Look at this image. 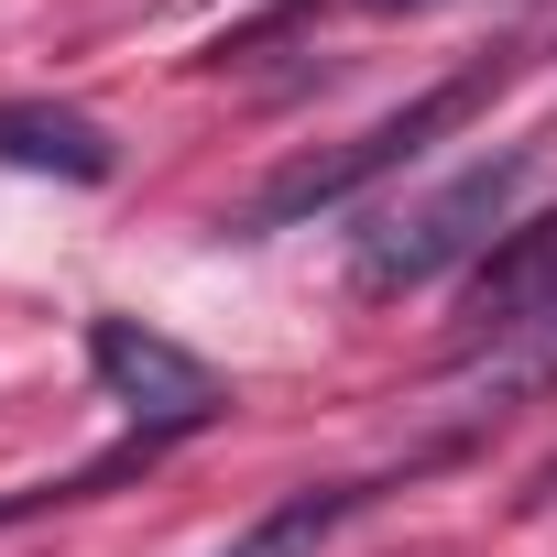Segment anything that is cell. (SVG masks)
Instances as JSON below:
<instances>
[{"label":"cell","mask_w":557,"mask_h":557,"mask_svg":"<svg viewBox=\"0 0 557 557\" xmlns=\"http://www.w3.org/2000/svg\"><path fill=\"white\" fill-rule=\"evenodd\" d=\"M524 175H535V153H524V143H513V153H481V164H459L448 186H426L416 208H394L383 230H361V251H350V285H361V296H416V285H437V273L481 262V251L513 230V197H524Z\"/></svg>","instance_id":"1"},{"label":"cell","mask_w":557,"mask_h":557,"mask_svg":"<svg viewBox=\"0 0 557 557\" xmlns=\"http://www.w3.org/2000/svg\"><path fill=\"white\" fill-rule=\"evenodd\" d=\"M459 372H470V394H481L492 416L524 405V394H546V383H557V318H546V329H513V339H492V350H470Z\"/></svg>","instance_id":"7"},{"label":"cell","mask_w":557,"mask_h":557,"mask_svg":"<svg viewBox=\"0 0 557 557\" xmlns=\"http://www.w3.org/2000/svg\"><path fill=\"white\" fill-rule=\"evenodd\" d=\"M503 66H470V77H448V88H426L416 110H394V121H372V132H350V143H329V153H296L285 175H273L251 208H240V230H296V219H318V208H339V197H361L372 175H394V164H416L481 88H492Z\"/></svg>","instance_id":"2"},{"label":"cell","mask_w":557,"mask_h":557,"mask_svg":"<svg viewBox=\"0 0 557 557\" xmlns=\"http://www.w3.org/2000/svg\"><path fill=\"white\" fill-rule=\"evenodd\" d=\"M459 318H470V350H492V339H513V329H546V318H557V208H546V219H524V230H503V240L470 262Z\"/></svg>","instance_id":"4"},{"label":"cell","mask_w":557,"mask_h":557,"mask_svg":"<svg viewBox=\"0 0 557 557\" xmlns=\"http://www.w3.org/2000/svg\"><path fill=\"white\" fill-rule=\"evenodd\" d=\"M372 503V481H307V492H285V503H273V513H251L219 557H318L350 513Z\"/></svg>","instance_id":"5"},{"label":"cell","mask_w":557,"mask_h":557,"mask_svg":"<svg viewBox=\"0 0 557 557\" xmlns=\"http://www.w3.org/2000/svg\"><path fill=\"white\" fill-rule=\"evenodd\" d=\"M0 164H34V175L99 186V175H110V132H99L88 110H0Z\"/></svg>","instance_id":"6"},{"label":"cell","mask_w":557,"mask_h":557,"mask_svg":"<svg viewBox=\"0 0 557 557\" xmlns=\"http://www.w3.org/2000/svg\"><path fill=\"white\" fill-rule=\"evenodd\" d=\"M88 372L110 383V405H121L143 437L208 426V416L230 405V383H219L186 339H164V329H143V318H88Z\"/></svg>","instance_id":"3"}]
</instances>
